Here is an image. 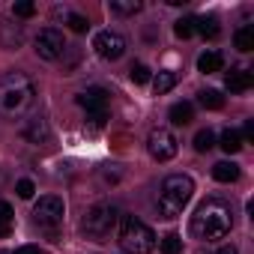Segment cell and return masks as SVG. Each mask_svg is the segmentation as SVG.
<instances>
[{"label": "cell", "mask_w": 254, "mask_h": 254, "mask_svg": "<svg viewBox=\"0 0 254 254\" xmlns=\"http://www.w3.org/2000/svg\"><path fill=\"white\" fill-rule=\"evenodd\" d=\"M230 224H233V215H230V206L218 197H206L194 215H191V236L194 239H203V242H215V239H224L230 233Z\"/></svg>", "instance_id": "6da1fadb"}, {"label": "cell", "mask_w": 254, "mask_h": 254, "mask_svg": "<svg viewBox=\"0 0 254 254\" xmlns=\"http://www.w3.org/2000/svg\"><path fill=\"white\" fill-rule=\"evenodd\" d=\"M36 102V84L24 72H6L0 78V114L15 120L27 114Z\"/></svg>", "instance_id": "7a4b0ae2"}, {"label": "cell", "mask_w": 254, "mask_h": 254, "mask_svg": "<svg viewBox=\"0 0 254 254\" xmlns=\"http://www.w3.org/2000/svg\"><path fill=\"white\" fill-rule=\"evenodd\" d=\"M191 194H194L191 177H186V174H171V177L162 183V191H159V212H162V218H177V215H183V209L189 206Z\"/></svg>", "instance_id": "3957f363"}, {"label": "cell", "mask_w": 254, "mask_h": 254, "mask_svg": "<svg viewBox=\"0 0 254 254\" xmlns=\"http://www.w3.org/2000/svg\"><path fill=\"white\" fill-rule=\"evenodd\" d=\"M120 245L126 254H150L156 248V233L150 224L129 215V218H123V227H120Z\"/></svg>", "instance_id": "277c9868"}, {"label": "cell", "mask_w": 254, "mask_h": 254, "mask_svg": "<svg viewBox=\"0 0 254 254\" xmlns=\"http://www.w3.org/2000/svg\"><path fill=\"white\" fill-rule=\"evenodd\" d=\"M117 218H120L117 206H111V203H96V206L84 215L81 230H84L87 236H93V239H105V236L117 227Z\"/></svg>", "instance_id": "5b68a950"}, {"label": "cell", "mask_w": 254, "mask_h": 254, "mask_svg": "<svg viewBox=\"0 0 254 254\" xmlns=\"http://www.w3.org/2000/svg\"><path fill=\"white\" fill-rule=\"evenodd\" d=\"M63 215H66V206H63V200L54 197V194L39 197V203L33 206V221H36L39 227H48V230L60 227V224H63Z\"/></svg>", "instance_id": "8992f818"}, {"label": "cell", "mask_w": 254, "mask_h": 254, "mask_svg": "<svg viewBox=\"0 0 254 254\" xmlns=\"http://www.w3.org/2000/svg\"><path fill=\"white\" fill-rule=\"evenodd\" d=\"M177 135L171 132V129H165V126H159V129H153L150 132V138H147V150H150V156L156 159V162H171L174 156H177Z\"/></svg>", "instance_id": "52a82bcc"}, {"label": "cell", "mask_w": 254, "mask_h": 254, "mask_svg": "<svg viewBox=\"0 0 254 254\" xmlns=\"http://www.w3.org/2000/svg\"><path fill=\"white\" fill-rule=\"evenodd\" d=\"M63 51H66V39H63L60 30H54V27L39 30V36H36V54L42 60H60Z\"/></svg>", "instance_id": "ba28073f"}, {"label": "cell", "mask_w": 254, "mask_h": 254, "mask_svg": "<svg viewBox=\"0 0 254 254\" xmlns=\"http://www.w3.org/2000/svg\"><path fill=\"white\" fill-rule=\"evenodd\" d=\"M93 48H96V54L102 60H120L126 54V39L120 33H114V30H102V33H96Z\"/></svg>", "instance_id": "9c48e42d"}, {"label": "cell", "mask_w": 254, "mask_h": 254, "mask_svg": "<svg viewBox=\"0 0 254 254\" xmlns=\"http://www.w3.org/2000/svg\"><path fill=\"white\" fill-rule=\"evenodd\" d=\"M75 102H78L81 108H87V114H93V111H108V90H102V87H87V90H81V93L75 96Z\"/></svg>", "instance_id": "30bf717a"}, {"label": "cell", "mask_w": 254, "mask_h": 254, "mask_svg": "<svg viewBox=\"0 0 254 254\" xmlns=\"http://www.w3.org/2000/svg\"><path fill=\"white\" fill-rule=\"evenodd\" d=\"M24 138H27L30 144H45V141L51 138L48 120H42V117H36V120H27V126H24Z\"/></svg>", "instance_id": "8fae6325"}, {"label": "cell", "mask_w": 254, "mask_h": 254, "mask_svg": "<svg viewBox=\"0 0 254 254\" xmlns=\"http://www.w3.org/2000/svg\"><path fill=\"white\" fill-rule=\"evenodd\" d=\"M224 84H227V90H230V93H248V90H251V84H254V78H251V72H248V69H230V72H227V78H224Z\"/></svg>", "instance_id": "7c38bea8"}, {"label": "cell", "mask_w": 254, "mask_h": 254, "mask_svg": "<svg viewBox=\"0 0 254 254\" xmlns=\"http://www.w3.org/2000/svg\"><path fill=\"white\" fill-rule=\"evenodd\" d=\"M221 66H224V54L221 51H203L197 57V72H203V75L221 72Z\"/></svg>", "instance_id": "4fadbf2b"}, {"label": "cell", "mask_w": 254, "mask_h": 254, "mask_svg": "<svg viewBox=\"0 0 254 254\" xmlns=\"http://www.w3.org/2000/svg\"><path fill=\"white\" fill-rule=\"evenodd\" d=\"M168 117H171V123H174V126H186V123H191V120H194V105H191V102H177V105L171 108V114H168Z\"/></svg>", "instance_id": "5bb4252c"}, {"label": "cell", "mask_w": 254, "mask_h": 254, "mask_svg": "<svg viewBox=\"0 0 254 254\" xmlns=\"http://www.w3.org/2000/svg\"><path fill=\"white\" fill-rule=\"evenodd\" d=\"M174 84H177V72L162 69V72L153 78V93H156V96H165V93H171V90H174Z\"/></svg>", "instance_id": "9a60e30c"}, {"label": "cell", "mask_w": 254, "mask_h": 254, "mask_svg": "<svg viewBox=\"0 0 254 254\" xmlns=\"http://www.w3.org/2000/svg\"><path fill=\"white\" fill-rule=\"evenodd\" d=\"M212 177L218 183H236L239 180V168L233 162H218V165H212Z\"/></svg>", "instance_id": "2e32d148"}, {"label": "cell", "mask_w": 254, "mask_h": 254, "mask_svg": "<svg viewBox=\"0 0 254 254\" xmlns=\"http://www.w3.org/2000/svg\"><path fill=\"white\" fill-rule=\"evenodd\" d=\"M227 156H233V153H239L242 150V135L236 132V129H227V132H221V144H218Z\"/></svg>", "instance_id": "e0dca14e"}, {"label": "cell", "mask_w": 254, "mask_h": 254, "mask_svg": "<svg viewBox=\"0 0 254 254\" xmlns=\"http://www.w3.org/2000/svg\"><path fill=\"white\" fill-rule=\"evenodd\" d=\"M174 33H177L180 39H189V36H194V33H197V18H194V15H186V18H180V21L174 24Z\"/></svg>", "instance_id": "ac0fdd59"}, {"label": "cell", "mask_w": 254, "mask_h": 254, "mask_svg": "<svg viewBox=\"0 0 254 254\" xmlns=\"http://www.w3.org/2000/svg\"><path fill=\"white\" fill-rule=\"evenodd\" d=\"M197 33H200L203 39H215V36L221 33L218 18H215V15H209V18H197Z\"/></svg>", "instance_id": "d6986e66"}, {"label": "cell", "mask_w": 254, "mask_h": 254, "mask_svg": "<svg viewBox=\"0 0 254 254\" xmlns=\"http://www.w3.org/2000/svg\"><path fill=\"white\" fill-rule=\"evenodd\" d=\"M233 42H236L239 51H251L254 48V27H239L233 33Z\"/></svg>", "instance_id": "ffe728a7"}, {"label": "cell", "mask_w": 254, "mask_h": 254, "mask_svg": "<svg viewBox=\"0 0 254 254\" xmlns=\"http://www.w3.org/2000/svg\"><path fill=\"white\" fill-rule=\"evenodd\" d=\"M200 105H203L206 111H221V108H224V96H221L218 90H203V93H200Z\"/></svg>", "instance_id": "44dd1931"}, {"label": "cell", "mask_w": 254, "mask_h": 254, "mask_svg": "<svg viewBox=\"0 0 254 254\" xmlns=\"http://www.w3.org/2000/svg\"><path fill=\"white\" fill-rule=\"evenodd\" d=\"M215 147V132L212 129H200L197 135H194V150L197 153H209Z\"/></svg>", "instance_id": "7402d4cb"}, {"label": "cell", "mask_w": 254, "mask_h": 254, "mask_svg": "<svg viewBox=\"0 0 254 254\" xmlns=\"http://www.w3.org/2000/svg\"><path fill=\"white\" fill-rule=\"evenodd\" d=\"M111 12H117V15H135V12H141V3H138V0H111Z\"/></svg>", "instance_id": "603a6c76"}, {"label": "cell", "mask_w": 254, "mask_h": 254, "mask_svg": "<svg viewBox=\"0 0 254 254\" xmlns=\"http://www.w3.org/2000/svg\"><path fill=\"white\" fill-rule=\"evenodd\" d=\"M183 251V239H180V233H168V236H162V254H180Z\"/></svg>", "instance_id": "cb8c5ba5"}, {"label": "cell", "mask_w": 254, "mask_h": 254, "mask_svg": "<svg viewBox=\"0 0 254 254\" xmlns=\"http://www.w3.org/2000/svg\"><path fill=\"white\" fill-rule=\"evenodd\" d=\"M66 24H69V30H75V33H87L90 30V21L84 18V15H66Z\"/></svg>", "instance_id": "d4e9b609"}, {"label": "cell", "mask_w": 254, "mask_h": 254, "mask_svg": "<svg viewBox=\"0 0 254 254\" xmlns=\"http://www.w3.org/2000/svg\"><path fill=\"white\" fill-rule=\"evenodd\" d=\"M129 75H132V81H135V84H147V81H150V69H147L144 63H135Z\"/></svg>", "instance_id": "484cf974"}, {"label": "cell", "mask_w": 254, "mask_h": 254, "mask_svg": "<svg viewBox=\"0 0 254 254\" xmlns=\"http://www.w3.org/2000/svg\"><path fill=\"white\" fill-rule=\"evenodd\" d=\"M12 12H15V15H18V18H30V15H33V12H36V6H33V3H30V0H18V3H15V6H12Z\"/></svg>", "instance_id": "4316f807"}, {"label": "cell", "mask_w": 254, "mask_h": 254, "mask_svg": "<svg viewBox=\"0 0 254 254\" xmlns=\"http://www.w3.org/2000/svg\"><path fill=\"white\" fill-rule=\"evenodd\" d=\"M15 191H18V197H21V200H30V197H33V191H36V186H33L30 180H18Z\"/></svg>", "instance_id": "83f0119b"}, {"label": "cell", "mask_w": 254, "mask_h": 254, "mask_svg": "<svg viewBox=\"0 0 254 254\" xmlns=\"http://www.w3.org/2000/svg\"><path fill=\"white\" fill-rule=\"evenodd\" d=\"M87 120H90L93 129H102L105 120H108V111H93V114H87Z\"/></svg>", "instance_id": "f1b7e54d"}, {"label": "cell", "mask_w": 254, "mask_h": 254, "mask_svg": "<svg viewBox=\"0 0 254 254\" xmlns=\"http://www.w3.org/2000/svg\"><path fill=\"white\" fill-rule=\"evenodd\" d=\"M12 215H15L12 206H9L6 200H0V221H12Z\"/></svg>", "instance_id": "f546056e"}, {"label": "cell", "mask_w": 254, "mask_h": 254, "mask_svg": "<svg viewBox=\"0 0 254 254\" xmlns=\"http://www.w3.org/2000/svg\"><path fill=\"white\" fill-rule=\"evenodd\" d=\"M15 254H42L36 245H21V248H15Z\"/></svg>", "instance_id": "4dcf8cb0"}, {"label": "cell", "mask_w": 254, "mask_h": 254, "mask_svg": "<svg viewBox=\"0 0 254 254\" xmlns=\"http://www.w3.org/2000/svg\"><path fill=\"white\" fill-rule=\"evenodd\" d=\"M251 138H254V123L248 120L245 123V132H242V141H251Z\"/></svg>", "instance_id": "1f68e13d"}, {"label": "cell", "mask_w": 254, "mask_h": 254, "mask_svg": "<svg viewBox=\"0 0 254 254\" xmlns=\"http://www.w3.org/2000/svg\"><path fill=\"white\" fill-rule=\"evenodd\" d=\"M212 254H239V251H236V245H221V248H215Z\"/></svg>", "instance_id": "d6a6232c"}, {"label": "cell", "mask_w": 254, "mask_h": 254, "mask_svg": "<svg viewBox=\"0 0 254 254\" xmlns=\"http://www.w3.org/2000/svg\"><path fill=\"white\" fill-rule=\"evenodd\" d=\"M12 233V221H0V236H9Z\"/></svg>", "instance_id": "836d02e7"}, {"label": "cell", "mask_w": 254, "mask_h": 254, "mask_svg": "<svg viewBox=\"0 0 254 254\" xmlns=\"http://www.w3.org/2000/svg\"><path fill=\"white\" fill-rule=\"evenodd\" d=\"M0 254H6V251H0Z\"/></svg>", "instance_id": "e575fe53"}]
</instances>
